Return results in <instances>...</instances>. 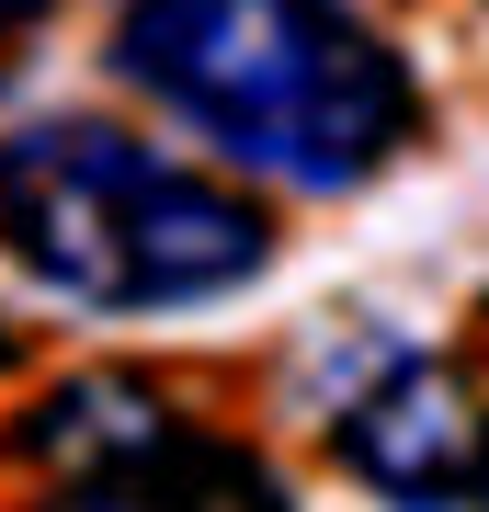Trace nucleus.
<instances>
[{"label": "nucleus", "mask_w": 489, "mask_h": 512, "mask_svg": "<svg viewBox=\"0 0 489 512\" xmlns=\"http://www.w3.org/2000/svg\"><path fill=\"white\" fill-rule=\"evenodd\" d=\"M114 80L285 194H364L421 137L410 57L353 0H126Z\"/></svg>", "instance_id": "f257e3e1"}, {"label": "nucleus", "mask_w": 489, "mask_h": 512, "mask_svg": "<svg viewBox=\"0 0 489 512\" xmlns=\"http://www.w3.org/2000/svg\"><path fill=\"white\" fill-rule=\"evenodd\" d=\"M0 251L91 319H160L251 285L273 262V217L114 114H46L0 137Z\"/></svg>", "instance_id": "f03ea898"}, {"label": "nucleus", "mask_w": 489, "mask_h": 512, "mask_svg": "<svg viewBox=\"0 0 489 512\" xmlns=\"http://www.w3.org/2000/svg\"><path fill=\"white\" fill-rule=\"evenodd\" d=\"M330 456L387 512H478L489 501V399L433 353H399L387 376H364L342 399Z\"/></svg>", "instance_id": "7ed1b4c3"}, {"label": "nucleus", "mask_w": 489, "mask_h": 512, "mask_svg": "<svg viewBox=\"0 0 489 512\" xmlns=\"http://www.w3.org/2000/svg\"><path fill=\"white\" fill-rule=\"evenodd\" d=\"M57 512H285V478L251 444L182 421V433L137 444V456H114L91 478H57Z\"/></svg>", "instance_id": "20e7f679"}, {"label": "nucleus", "mask_w": 489, "mask_h": 512, "mask_svg": "<svg viewBox=\"0 0 489 512\" xmlns=\"http://www.w3.org/2000/svg\"><path fill=\"white\" fill-rule=\"evenodd\" d=\"M160 433H182V410L148 376H126V365H91V376L46 387V399L23 410V456L57 467V478H91V467L137 456V444H160Z\"/></svg>", "instance_id": "39448f33"}, {"label": "nucleus", "mask_w": 489, "mask_h": 512, "mask_svg": "<svg viewBox=\"0 0 489 512\" xmlns=\"http://www.w3.org/2000/svg\"><path fill=\"white\" fill-rule=\"evenodd\" d=\"M12 365H23V330H12V319H0V376H12Z\"/></svg>", "instance_id": "423d86ee"}, {"label": "nucleus", "mask_w": 489, "mask_h": 512, "mask_svg": "<svg viewBox=\"0 0 489 512\" xmlns=\"http://www.w3.org/2000/svg\"><path fill=\"white\" fill-rule=\"evenodd\" d=\"M35 12H57V0H0V23H35Z\"/></svg>", "instance_id": "0eeeda50"}]
</instances>
